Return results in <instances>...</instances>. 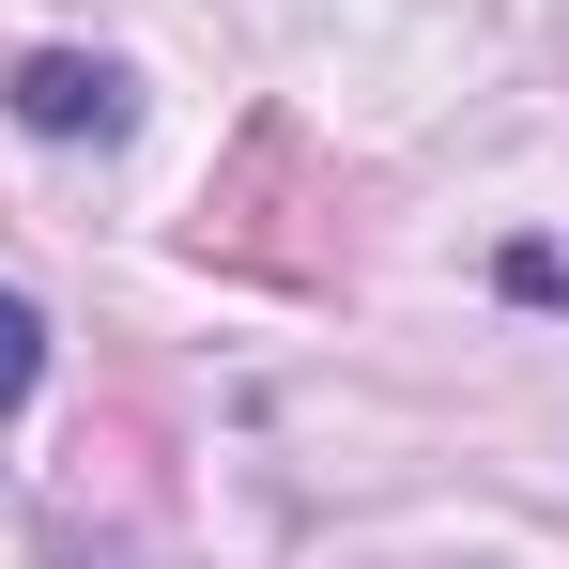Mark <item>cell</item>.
Masks as SVG:
<instances>
[{"label": "cell", "instance_id": "6da1fadb", "mask_svg": "<svg viewBox=\"0 0 569 569\" xmlns=\"http://www.w3.org/2000/svg\"><path fill=\"white\" fill-rule=\"evenodd\" d=\"M0 93H16V123H31V139H123V123H139L123 62H93V47H31Z\"/></svg>", "mask_w": 569, "mask_h": 569}, {"label": "cell", "instance_id": "7a4b0ae2", "mask_svg": "<svg viewBox=\"0 0 569 569\" xmlns=\"http://www.w3.org/2000/svg\"><path fill=\"white\" fill-rule=\"evenodd\" d=\"M31 385H47V308H31V292H0V416H16Z\"/></svg>", "mask_w": 569, "mask_h": 569}]
</instances>
